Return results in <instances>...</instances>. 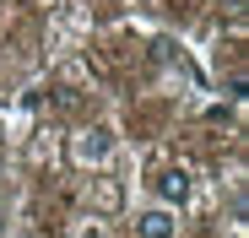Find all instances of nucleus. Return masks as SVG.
Here are the masks:
<instances>
[{
  "instance_id": "1",
  "label": "nucleus",
  "mask_w": 249,
  "mask_h": 238,
  "mask_svg": "<svg viewBox=\"0 0 249 238\" xmlns=\"http://www.w3.org/2000/svg\"><path fill=\"white\" fill-rule=\"evenodd\" d=\"M157 195H162V201H184V195H190V173L184 168H168L157 179Z\"/></svg>"
},
{
  "instance_id": "2",
  "label": "nucleus",
  "mask_w": 249,
  "mask_h": 238,
  "mask_svg": "<svg viewBox=\"0 0 249 238\" xmlns=\"http://www.w3.org/2000/svg\"><path fill=\"white\" fill-rule=\"evenodd\" d=\"M141 238H174V217L168 211H146L141 217Z\"/></svg>"
}]
</instances>
